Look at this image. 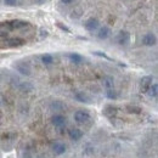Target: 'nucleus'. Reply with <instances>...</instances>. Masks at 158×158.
<instances>
[{
    "label": "nucleus",
    "instance_id": "8",
    "mask_svg": "<svg viewBox=\"0 0 158 158\" xmlns=\"http://www.w3.org/2000/svg\"><path fill=\"white\" fill-rule=\"evenodd\" d=\"M152 81H153V77L152 76H145L142 77L141 80H140V90L141 93H145L148 90V88L152 85Z\"/></svg>",
    "mask_w": 158,
    "mask_h": 158
},
{
    "label": "nucleus",
    "instance_id": "18",
    "mask_svg": "<svg viewBox=\"0 0 158 158\" xmlns=\"http://www.w3.org/2000/svg\"><path fill=\"white\" fill-rule=\"evenodd\" d=\"M40 60H41L43 64H45V66H50V64L54 63V56L50 55V54H44V55H41V56H40Z\"/></svg>",
    "mask_w": 158,
    "mask_h": 158
},
{
    "label": "nucleus",
    "instance_id": "22",
    "mask_svg": "<svg viewBox=\"0 0 158 158\" xmlns=\"http://www.w3.org/2000/svg\"><path fill=\"white\" fill-rule=\"evenodd\" d=\"M57 27H59V28H61L62 31H64V32H67V33H71V29H69V28H67L66 26H63V24H62L61 22H57Z\"/></svg>",
    "mask_w": 158,
    "mask_h": 158
},
{
    "label": "nucleus",
    "instance_id": "20",
    "mask_svg": "<svg viewBox=\"0 0 158 158\" xmlns=\"http://www.w3.org/2000/svg\"><path fill=\"white\" fill-rule=\"evenodd\" d=\"M51 108L55 110V111H61V110L64 108V105H62L60 101H55V102L51 103Z\"/></svg>",
    "mask_w": 158,
    "mask_h": 158
},
{
    "label": "nucleus",
    "instance_id": "4",
    "mask_svg": "<svg viewBox=\"0 0 158 158\" xmlns=\"http://www.w3.org/2000/svg\"><path fill=\"white\" fill-rule=\"evenodd\" d=\"M67 134H68L69 140L73 141V142H78L84 136V131L81 129H79V128H72V129H69Z\"/></svg>",
    "mask_w": 158,
    "mask_h": 158
},
{
    "label": "nucleus",
    "instance_id": "17",
    "mask_svg": "<svg viewBox=\"0 0 158 158\" xmlns=\"http://www.w3.org/2000/svg\"><path fill=\"white\" fill-rule=\"evenodd\" d=\"M19 89H20V91L22 93H31V91H33L34 90V86L31 84V83H27V81H22L20 85H19Z\"/></svg>",
    "mask_w": 158,
    "mask_h": 158
},
{
    "label": "nucleus",
    "instance_id": "23",
    "mask_svg": "<svg viewBox=\"0 0 158 158\" xmlns=\"http://www.w3.org/2000/svg\"><path fill=\"white\" fill-rule=\"evenodd\" d=\"M4 2L9 6H15L17 4V0H4Z\"/></svg>",
    "mask_w": 158,
    "mask_h": 158
},
{
    "label": "nucleus",
    "instance_id": "2",
    "mask_svg": "<svg viewBox=\"0 0 158 158\" xmlns=\"http://www.w3.org/2000/svg\"><path fill=\"white\" fill-rule=\"evenodd\" d=\"M50 122H51V124H52L56 129H62V128H64L66 124H67V118H66L63 114H61V113H56V114H54V116L51 117Z\"/></svg>",
    "mask_w": 158,
    "mask_h": 158
},
{
    "label": "nucleus",
    "instance_id": "6",
    "mask_svg": "<svg viewBox=\"0 0 158 158\" xmlns=\"http://www.w3.org/2000/svg\"><path fill=\"white\" fill-rule=\"evenodd\" d=\"M116 41H117V44L122 45V46L128 45L129 41H130V34H129V32H127V31H119L118 34L116 35Z\"/></svg>",
    "mask_w": 158,
    "mask_h": 158
},
{
    "label": "nucleus",
    "instance_id": "26",
    "mask_svg": "<svg viewBox=\"0 0 158 158\" xmlns=\"http://www.w3.org/2000/svg\"><path fill=\"white\" fill-rule=\"evenodd\" d=\"M1 119H2V112H1V108H0V123H1Z\"/></svg>",
    "mask_w": 158,
    "mask_h": 158
},
{
    "label": "nucleus",
    "instance_id": "21",
    "mask_svg": "<svg viewBox=\"0 0 158 158\" xmlns=\"http://www.w3.org/2000/svg\"><path fill=\"white\" fill-rule=\"evenodd\" d=\"M128 111L130 112V113H136V114H139L140 112H141V108L140 107H136V106H128Z\"/></svg>",
    "mask_w": 158,
    "mask_h": 158
},
{
    "label": "nucleus",
    "instance_id": "11",
    "mask_svg": "<svg viewBox=\"0 0 158 158\" xmlns=\"http://www.w3.org/2000/svg\"><path fill=\"white\" fill-rule=\"evenodd\" d=\"M111 33H112V32H111V28H110V27H107V26H102V27H100L99 29H98L96 35H98L99 39L106 40L111 37Z\"/></svg>",
    "mask_w": 158,
    "mask_h": 158
},
{
    "label": "nucleus",
    "instance_id": "10",
    "mask_svg": "<svg viewBox=\"0 0 158 158\" xmlns=\"http://www.w3.org/2000/svg\"><path fill=\"white\" fill-rule=\"evenodd\" d=\"M27 26H28V22L22 20H14L6 22V27L9 29H21V28H24Z\"/></svg>",
    "mask_w": 158,
    "mask_h": 158
},
{
    "label": "nucleus",
    "instance_id": "19",
    "mask_svg": "<svg viewBox=\"0 0 158 158\" xmlns=\"http://www.w3.org/2000/svg\"><path fill=\"white\" fill-rule=\"evenodd\" d=\"M106 98L108 100H117L118 99V93H117L114 89L106 90Z\"/></svg>",
    "mask_w": 158,
    "mask_h": 158
},
{
    "label": "nucleus",
    "instance_id": "15",
    "mask_svg": "<svg viewBox=\"0 0 158 158\" xmlns=\"http://www.w3.org/2000/svg\"><path fill=\"white\" fill-rule=\"evenodd\" d=\"M67 57H68V60H69L72 63H74V64H80V63L83 62V60H84L83 56L77 54V52H71V54L67 55Z\"/></svg>",
    "mask_w": 158,
    "mask_h": 158
},
{
    "label": "nucleus",
    "instance_id": "9",
    "mask_svg": "<svg viewBox=\"0 0 158 158\" xmlns=\"http://www.w3.org/2000/svg\"><path fill=\"white\" fill-rule=\"evenodd\" d=\"M15 68L17 69V72H20L21 74L23 76H31V67L28 63L23 62V61H19L16 64H15Z\"/></svg>",
    "mask_w": 158,
    "mask_h": 158
},
{
    "label": "nucleus",
    "instance_id": "24",
    "mask_svg": "<svg viewBox=\"0 0 158 158\" xmlns=\"http://www.w3.org/2000/svg\"><path fill=\"white\" fill-rule=\"evenodd\" d=\"M40 35H41V38H46V37L49 35V32H48L46 29L41 28V29H40Z\"/></svg>",
    "mask_w": 158,
    "mask_h": 158
},
{
    "label": "nucleus",
    "instance_id": "25",
    "mask_svg": "<svg viewBox=\"0 0 158 158\" xmlns=\"http://www.w3.org/2000/svg\"><path fill=\"white\" fill-rule=\"evenodd\" d=\"M61 2L62 4H66V5H69V4L73 2V0H61Z\"/></svg>",
    "mask_w": 158,
    "mask_h": 158
},
{
    "label": "nucleus",
    "instance_id": "16",
    "mask_svg": "<svg viewBox=\"0 0 158 158\" xmlns=\"http://www.w3.org/2000/svg\"><path fill=\"white\" fill-rule=\"evenodd\" d=\"M146 94L148 95V98L151 99H156L158 95V85L156 83H152V85L148 88V90L146 91Z\"/></svg>",
    "mask_w": 158,
    "mask_h": 158
},
{
    "label": "nucleus",
    "instance_id": "7",
    "mask_svg": "<svg viewBox=\"0 0 158 158\" xmlns=\"http://www.w3.org/2000/svg\"><path fill=\"white\" fill-rule=\"evenodd\" d=\"M141 43H142V45H145V46H153V45H156V43H157V38H156V35H155L153 33H146V34L142 35Z\"/></svg>",
    "mask_w": 158,
    "mask_h": 158
},
{
    "label": "nucleus",
    "instance_id": "13",
    "mask_svg": "<svg viewBox=\"0 0 158 158\" xmlns=\"http://www.w3.org/2000/svg\"><path fill=\"white\" fill-rule=\"evenodd\" d=\"M24 40L21 39V38H10V39L5 40V45L9 46V48H19L24 45Z\"/></svg>",
    "mask_w": 158,
    "mask_h": 158
},
{
    "label": "nucleus",
    "instance_id": "5",
    "mask_svg": "<svg viewBox=\"0 0 158 158\" xmlns=\"http://www.w3.org/2000/svg\"><path fill=\"white\" fill-rule=\"evenodd\" d=\"M84 28L88 31V32H95L100 28V22L98 19L95 17H90L84 22Z\"/></svg>",
    "mask_w": 158,
    "mask_h": 158
},
{
    "label": "nucleus",
    "instance_id": "14",
    "mask_svg": "<svg viewBox=\"0 0 158 158\" xmlns=\"http://www.w3.org/2000/svg\"><path fill=\"white\" fill-rule=\"evenodd\" d=\"M101 83H102V85H103V88L106 90L114 89V78L112 76H105L103 78L101 79Z\"/></svg>",
    "mask_w": 158,
    "mask_h": 158
},
{
    "label": "nucleus",
    "instance_id": "1",
    "mask_svg": "<svg viewBox=\"0 0 158 158\" xmlns=\"http://www.w3.org/2000/svg\"><path fill=\"white\" fill-rule=\"evenodd\" d=\"M73 119L78 124H85L91 119V116H90L89 111H86V110H78V111L74 112Z\"/></svg>",
    "mask_w": 158,
    "mask_h": 158
},
{
    "label": "nucleus",
    "instance_id": "12",
    "mask_svg": "<svg viewBox=\"0 0 158 158\" xmlns=\"http://www.w3.org/2000/svg\"><path fill=\"white\" fill-rule=\"evenodd\" d=\"M74 99L77 100L78 102H80V103H90L91 102V98L86 93H84V91L74 93Z\"/></svg>",
    "mask_w": 158,
    "mask_h": 158
},
{
    "label": "nucleus",
    "instance_id": "3",
    "mask_svg": "<svg viewBox=\"0 0 158 158\" xmlns=\"http://www.w3.org/2000/svg\"><path fill=\"white\" fill-rule=\"evenodd\" d=\"M50 148H51V151H52L56 156H62V155H64L66 151H67V146H66V143L62 142V141H54V142H51Z\"/></svg>",
    "mask_w": 158,
    "mask_h": 158
}]
</instances>
